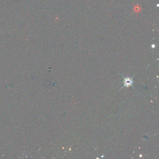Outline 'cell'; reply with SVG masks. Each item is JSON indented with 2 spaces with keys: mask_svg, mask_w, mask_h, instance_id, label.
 Instances as JSON below:
<instances>
[{
  "mask_svg": "<svg viewBox=\"0 0 159 159\" xmlns=\"http://www.w3.org/2000/svg\"><path fill=\"white\" fill-rule=\"evenodd\" d=\"M133 84V80L132 78L130 77H126L124 79V87H129L132 86Z\"/></svg>",
  "mask_w": 159,
  "mask_h": 159,
  "instance_id": "6da1fadb",
  "label": "cell"
}]
</instances>
